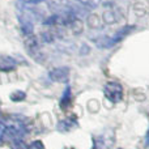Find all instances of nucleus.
<instances>
[{"label": "nucleus", "mask_w": 149, "mask_h": 149, "mask_svg": "<svg viewBox=\"0 0 149 149\" xmlns=\"http://www.w3.org/2000/svg\"><path fill=\"white\" fill-rule=\"evenodd\" d=\"M77 3H80V5L88 8V9H94L102 3V0H76Z\"/></svg>", "instance_id": "obj_6"}, {"label": "nucleus", "mask_w": 149, "mask_h": 149, "mask_svg": "<svg viewBox=\"0 0 149 149\" xmlns=\"http://www.w3.org/2000/svg\"><path fill=\"white\" fill-rule=\"evenodd\" d=\"M70 100H71V88L67 86L65 88V90H64V94H63L62 100H60V106L64 109L65 106L70 105Z\"/></svg>", "instance_id": "obj_7"}, {"label": "nucleus", "mask_w": 149, "mask_h": 149, "mask_svg": "<svg viewBox=\"0 0 149 149\" xmlns=\"http://www.w3.org/2000/svg\"><path fill=\"white\" fill-rule=\"evenodd\" d=\"M28 149H45V145L42 141L36 140V141H33L30 145H28Z\"/></svg>", "instance_id": "obj_10"}, {"label": "nucleus", "mask_w": 149, "mask_h": 149, "mask_svg": "<svg viewBox=\"0 0 149 149\" xmlns=\"http://www.w3.org/2000/svg\"><path fill=\"white\" fill-rule=\"evenodd\" d=\"M26 134V127L20 120H10L5 126V135L4 137L10 141L13 140H21Z\"/></svg>", "instance_id": "obj_1"}, {"label": "nucleus", "mask_w": 149, "mask_h": 149, "mask_svg": "<svg viewBox=\"0 0 149 149\" xmlns=\"http://www.w3.org/2000/svg\"><path fill=\"white\" fill-rule=\"evenodd\" d=\"M4 135H5V124L0 120V143L4 140Z\"/></svg>", "instance_id": "obj_11"}, {"label": "nucleus", "mask_w": 149, "mask_h": 149, "mask_svg": "<svg viewBox=\"0 0 149 149\" xmlns=\"http://www.w3.org/2000/svg\"><path fill=\"white\" fill-rule=\"evenodd\" d=\"M49 77L51 81L55 82H67L70 77V68L68 67H58L50 71Z\"/></svg>", "instance_id": "obj_3"}, {"label": "nucleus", "mask_w": 149, "mask_h": 149, "mask_svg": "<svg viewBox=\"0 0 149 149\" xmlns=\"http://www.w3.org/2000/svg\"><path fill=\"white\" fill-rule=\"evenodd\" d=\"M25 4H29V5H37V4H39V3H43V1H46V0H22Z\"/></svg>", "instance_id": "obj_12"}, {"label": "nucleus", "mask_w": 149, "mask_h": 149, "mask_svg": "<svg viewBox=\"0 0 149 149\" xmlns=\"http://www.w3.org/2000/svg\"><path fill=\"white\" fill-rule=\"evenodd\" d=\"M103 93L105 97L113 103H118L123 100V86L116 81H109L103 88Z\"/></svg>", "instance_id": "obj_2"}, {"label": "nucleus", "mask_w": 149, "mask_h": 149, "mask_svg": "<svg viewBox=\"0 0 149 149\" xmlns=\"http://www.w3.org/2000/svg\"><path fill=\"white\" fill-rule=\"evenodd\" d=\"M77 126H79V123H77L76 119L74 118H68V119L62 120L59 124H58V130H59L60 132H68V131L74 130Z\"/></svg>", "instance_id": "obj_5"}, {"label": "nucleus", "mask_w": 149, "mask_h": 149, "mask_svg": "<svg viewBox=\"0 0 149 149\" xmlns=\"http://www.w3.org/2000/svg\"><path fill=\"white\" fill-rule=\"evenodd\" d=\"M25 97H26V94L24 92H21V90H17V92L10 94V100H12L13 102H20V101L25 100Z\"/></svg>", "instance_id": "obj_8"}, {"label": "nucleus", "mask_w": 149, "mask_h": 149, "mask_svg": "<svg viewBox=\"0 0 149 149\" xmlns=\"http://www.w3.org/2000/svg\"><path fill=\"white\" fill-rule=\"evenodd\" d=\"M0 113H1V111H0Z\"/></svg>", "instance_id": "obj_14"}, {"label": "nucleus", "mask_w": 149, "mask_h": 149, "mask_svg": "<svg viewBox=\"0 0 149 149\" xmlns=\"http://www.w3.org/2000/svg\"><path fill=\"white\" fill-rule=\"evenodd\" d=\"M147 143H148V145H149V131H148V136H147Z\"/></svg>", "instance_id": "obj_13"}, {"label": "nucleus", "mask_w": 149, "mask_h": 149, "mask_svg": "<svg viewBox=\"0 0 149 149\" xmlns=\"http://www.w3.org/2000/svg\"><path fill=\"white\" fill-rule=\"evenodd\" d=\"M17 67V60L9 55H1L0 56V71L1 72H9Z\"/></svg>", "instance_id": "obj_4"}, {"label": "nucleus", "mask_w": 149, "mask_h": 149, "mask_svg": "<svg viewBox=\"0 0 149 149\" xmlns=\"http://www.w3.org/2000/svg\"><path fill=\"white\" fill-rule=\"evenodd\" d=\"M10 147H12V149H28V145L22 140H13Z\"/></svg>", "instance_id": "obj_9"}]
</instances>
